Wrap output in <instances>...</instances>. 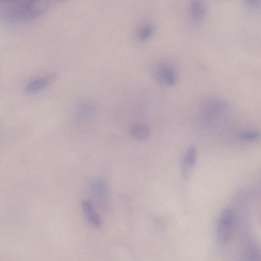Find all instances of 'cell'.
<instances>
[{"label": "cell", "mask_w": 261, "mask_h": 261, "mask_svg": "<svg viewBox=\"0 0 261 261\" xmlns=\"http://www.w3.org/2000/svg\"><path fill=\"white\" fill-rule=\"evenodd\" d=\"M206 11L205 0H192L189 6V15L192 22L198 23L202 20Z\"/></svg>", "instance_id": "cell-6"}, {"label": "cell", "mask_w": 261, "mask_h": 261, "mask_svg": "<svg viewBox=\"0 0 261 261\" xmlns=\"http://www.w3.org/2000/svg\"><path fill=\"white\" fill-rule=\"evenodd\" d=\"M90 190L92 196L99 202L106 200L107 195V188L106 182L100 178L94 180L90 185Z\"/></svg>", "instance_id": "cell-9"}, {"label": "cell", "mask_w": 261, "mask_h": 261, "mask_svg": "<svg viewBox=\"0 0 261 261\" xmlns=\"http://www.w3.org/2000/svg\"><path fill=\"white\" fill-rule=\"evenodd\" d=\"M154 75L160 82L168 86H174L178 81V76L174 68L170 64L163 62L156 66Z\"/></svg>", "instance_id": "cell-4"}, {"label": "cell", "mask_w": 261, "mask_h": 261, "mask_svg": "<svg viewBox=\"0 0 261 261\" xmlns=\"http://www.w3.org/2000/svg\"><path fill=\"white\" fill-rule=\"evenodd\" d=\"M53 75L46 76L37 78L26 86L24 92L28 94H33L38 92L47 88L54 80Z\"/></svg>", "instance_id": "cell-7"}, {"label": "cell", "mask_w": 261, "mask_h": 261, "mask_svg": "<svg viewBox=\"0 0 261 261\" xmlns=\"http://www.w3.org/2000/svg\"><path fill=\"white\" fill-rule=\"evenodd\" d=\"M92 108L87 101H82L78 103L74 110V118L76 122L82 121L90 116Z\"/></svg>", "instance_id": "cell-11"}, {"label": "cell", "mask_w": 261, "mask_h": 261, "mask_svg": "<svg viewBox=\"0 0 261 261\" xmlns=\"http://www.w3.org/2000/svg\"><path fill=\"white\" fill-rule=\"evenodd\" d=\"M58 1H60V2H64V1H66V0H58Z\"/></svg>", "instance_id": "cell-15"}, {"label": "cell", "mask_w": 261, "mask_h": 261, "mask_svg": "<svg viewBox=\"0 0 261 261\" xmlns=\"http://www.w3.org/2000/svg\"><path fill=\"white\" fill-rule=\"evenodd\" d=\"M130 134L134 140L142 142L146 140L150 135L149 126L143 122L134 124L130 128Z\"/></svg>", "instance_id": "cell-8"}, {"label": "cell", "mask_w": 261, "mask_h": 261, "mask_svg": "<svg viewBox=\"0 0 261 261\" xmlns=\"http://www.w3.org/2000/svg\"><path fill=\"white\" fill-rule=\"evenodd\" d=\"M84 214L89 224L94 227L98 228L102 224L100 216L96 212L92 204L89 202L84 201L82 204Z\"/></svg>", "instance_id": "cell-10"}, {"label": "cell", "mask_w": 261, "mask_h": 261, "mask_svg": "<svg viewBox=\"0 0 261 261\" xmlns=\"http://www.w3.org/2000/svg\"><path fill=\"white\" fill-rule=\"evenodd\" d=\"M227 108V104L223 100L218 98L207 100L200 108L198 119L200 125L203 127L212 125Z\"/></svg>", "instance_id": "cell-2"}, {"label": "cell", "mask_w": 261, "mask_h": 261, "mask_svg": "<svg viewBox=\"0 0 261 261\" xmlns=\"http://www.w3.org/2000/svg\"><path fill=\"white\" fill-rule=\"evenodd\" d=\"M249 7L254 10H258L261 8V0H246Z\"/></svg>", "instance_id": "cell-14"}, {"label": "cell", "mask_w": 261, "mask_h": 261, "mask_svg": "<svg viewBox=\"0 0 261 261\" xmlns=\"http://www.w3.org/2000/svg\"><path fill=\"white\" fill-rule=\"evenodd\" d=\"M154 31L153 26L151 24L146 23L142 24L137 31V38L141 42H146L152 36Z\"/></svg>", "instance_id": "cell-12"}, {"label": "cell", "mask_w": 261, "mask_h": 261, "mask_svg": "<svg viewBox=\"0 0 261 261\" xmlns=\"http://www.w3.org/2000/svg\"><path fill=\"white\" fill-rule=\"evenodd\" d=\"M238 138L244 142H256L261 140V132L256 130H244L238 134Z\"/></svg>", "instance_id": "cell-13"}, {"label": "cell", "mask_w": 261, "mask_h": 261, "mask_svg": "<svg viewBox=\"0 0 261 261\" xmlns=\"http://www.w3.org/2000/svg\"><path fill=\"white\" fill-rule=\"evenodd\" d=\"M10 8L7 18L11 21L22 22L34 20L43 16L50 7L48 0H21Z\"/></svg>", "instance_id": "cell-1"}, {"label": "cell", "mask_w": 261, "mask_h": 261, "mask_svg": "<svg viewBox=\"0 0 261 261\" xmlns=\"http://www.w3.org/2000/svg\"><path fill=\"white\" fill-rule=\"evenodd\" d=\"M236 224V214L230 210H224L218 218L216 226L217 238L220 244H226L230 241Z\"/></svg>", "instance_id": "cell-3"}, {"label": "cell", "mask_w": 261, "mask_h": 261, "mask_svg": "<svg viewBox=\"0 0 261 261\" xmlns=\"http://www.w3.org/2000/svg\"><path fill=\"white\" fill-rule=\"evenodd\" d=\"M198 158V150L195 146H192L186 150L182 158L181 172L182 176L188 180L192 176L196 168Z\"/></svg>", "instance_id": "cell-5"}]
</instances>
